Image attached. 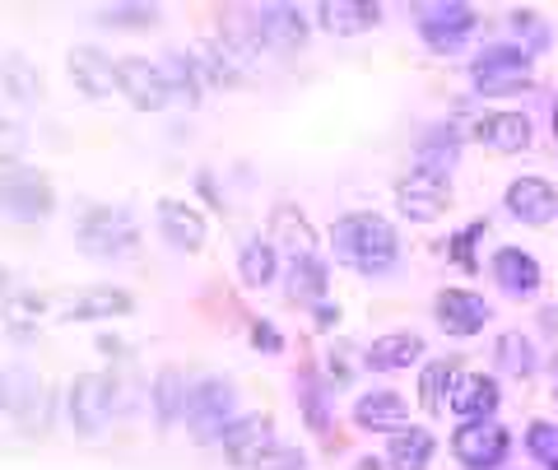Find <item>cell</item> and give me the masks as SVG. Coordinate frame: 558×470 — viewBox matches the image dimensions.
I'll return each instance as SVG.
<instances>
[{"mask_svg": "<svg viewBox=\"0 0 558 470\" xmlns=\"http://www.w3.org/2000/svg\"><path fill=\"white\" fill-rule=\"evenodd\" d=\"M330 242H336V256L344 261V266H354L359 275H387L396 266V256H400L396 229L373 210H354V215L336 219Z\"/></svg>", "mask_w": 558, "mask_h": 470, "instance_id": "cell-1", "label": "cell"}, {"mask_svg": "<svg viewBox=\"0 0 558 470\" xmlns=\"http://www.w3.org/2000/svg\"><path fill=\"white\" fill-rule=\"evenodd\" d=\"M75 248L94 261H121L140 248V224L126 205H89L75 224Z\"/></svg>", "mask_w": 558, "mask_h": 470, "instance_id": "cell-2", "label": "cell"}, {"mask_svg": "<svg viewBox=\"0 0 558 470\" xmlns=\"http://www.w3.org/2000/svg\"><path fill=\"white\" fill-rule=\"evenodd\" d=\"M117 410V377L112 373H75L65 387V420L80 438H98Z\"/></svg>", "mask_w": 558, "mask_h": 470, "instance_id": "cell-3", "label": "cell"}, {"mask_svg": "<svg viewBox=\"0 0 558 470\" xmlns=\"http://www.w3.org/2000/svg\"><path fill=\"white\" fill-rule=\"evenodd\" d=\"M57 215V186L38 168H10L0 172V219L14 224H43Z\"/></svg>", "mask_w": 558, "mask_h": 470, "instance_id": "cell-4", "label": "cell"}, {"mask_svg": "<svg viewBox=\"0 0 558 470\" xmlns=\"http://www.w3.org/2000/svg\"><path fill=\"white\" fill-rule=\"evenodd\" d=\"M470 80H475V89L484 98H508V94L531 89L535 61H531V51H521V47H488L484 57L470 61Z\"/></svg>", "mask_w": 558, "mask_h": 470, "instance_id": "cell-5", "label": "cell"}, {"mask_svg": "<svg viewBox=\"0 0 558 470\" xmlns=\"http://www.w3.org/2000/svg\"><path fill=\"white\" fill-rule=\"evenodd\" d=\"M233 406H238V396L229 382H219V377H205L196 382V387L186 391V433L196 438L201 447L205 443H219L223 438V429L233 424Z\"/></svg>", "mask_w": 558, "mask_h": 470, "instance_id": "cell-6", "label": "cell"}, {"mask_svg": "<svg viewBox=\"0 0 558 470\" xmlns=\"http://www.w3.org/2000/svg\"><path fill=\"white\" fill-rule=\"evenodd\" d=\"M512 451V433L498 420H465L457 433H451V457H457L465 470H498Z\"/></svg>", "mask_w": 558, "mask_h": 470, "instance_id": "cell-7", "label": "cell"}, {"mask_svg": "<svg viewBox=\"0 0 558 470\" xmlns=\"http://www.w3.org/2000/svg\"><path fill=\"white\" fill-rule=\"evenodd\" d=\"M10 373H14V406H10L14 429L24 438H47L51 420H57V391L28 369H10Z\"/></svg>", "mask_w": 558, "mask_h": 470, "instance_id": "cell-8", "label": "cell"}, {"mask_svg": "<svg viewBox=\"0 0 558 470\" xmlns=\"http://www.w3.org/2000/svg\"><path fill=\"white\" fill-rule=\"evenodd\" d=\"M396 210L405 215L410 224H433L451 210V182L433 178V172L410 168L405 178L396 182Z\"/></svg>", "mask_w": 558, "mask_h": 470, "instance_id": "cell-9", "label": "cell"}, {"mask_svg": "<svg viewBox=\"0 0 558 470\" xmlns=\"http://www.w3.org/2000/svg\"><path fill=\"white\" fill-rule=\"evenodd\" d=\"M117 94L131 103L135 112H163L168 108V80L163 65L149 57H121L117 61Z\"/></svg>", "mask_w": 558, "mask_h": 470, "instance_id": "cell-10", "label": "cell"}, {"mask_svg": "<svg viewBox=\"0 0 558 470\" xmlns=\"http://www.w3.org/2000/svg\"><path fill=\"white\" fill-rule=\"evenodd\" d=\"M480 14L475 5H465V0H447V5H428L418 14V38H424L433 51H461L465 38L475 33Z\"/></svg>", "mask_w": 558, "mask_h": 470, "instance_id": "cell-11", "label": "cell"}, {"mask_svg": "<svg viewBox=\"0 0 558 470\" xmlns=\"http://www.w3.org/2000/svg\"><path fill=\"white\" fill-rule=\"evenodd\" d=\"M219 447H223V457H229V466L256 470L275 451V424H270V414H242V420H233L229 429H223Z\"/></svg>", "mask_w": 558, "mask_h": 470, "instance_id": "cell-12", "label": "cell"}, {"mask_svg": "<svg viewBox=\"0 0 558 470\" xmlns=\"http://www.w3.org/2000/svg\"><path fill=\"white\" fill-rule=\"evenodd\" d=\"M65 71H70V80H75V89H80L84 98L102 103V98H112V94H117V61L108 57V51L89 47V43L70 47Z\"/></svg>", "mask_w": 558, "mask_h": 470, "instance_id": "cell-13", "label": "cell"}, {"mask_svg": "<svg viewBox=\"0 0 558 470\" xmlns=\"http://www.w3.org/2000/svg\"><path fill=\"white\" fill-rule=\"evenodd\" d=\"M433 317H438L447 336H480L494 312H488V303L475 289H442L438 299H433Z\"/></svg>", "mask_w": 558, "mask_h": 470, "instance_id": "cell-14", "label": "cell"}, {"mask_svg": "<svg viewBox=\"0 0 558 470\" xmlns=\"http://www.w3.org/2000/svg\"><path fill=\"white\" fill-rule=\"evenodd\" d=\"M252 33L270 51H299L307 43V20L299 5H260L252 14Z\"/></svg>", "mask_w": 558, "mask_h": 470, "instance_id": "cell-15", "label": "cell"}, {"mask_svg": "<svg viewBox=\"0 0 558 470\" xmlns=\"http://www.w3.org/2000/svg\"><path fill=\"white\" fill-rule=\"evenodd\" d=\"M488 275L498 280L502 293H512V299H531V293L545 285V270H539V261L521 248H498L494 261H488Z\"/></svg>", "mask_w": 558, "mask_h": 470, "instance_id": "cell-16", "label": "cell"}, {"mask_svg": "<svg viewBox=\"0 0 558 470\" xmlns=\"http://www.w3.org/2000/svg\"><path fill=\"white\" fill-rule=\"evenodd\" d=\"M508 215L521 219V224H531V229L549 224L558 215V191H554V182H545V178H517L508 186Z\"/></svg>", "mask_w": 558, "mask_h": 470, "instance_id": "cell-17", "label": "cell"}, {"mask_svg": "<svg viewBox=\"0 0 558 470\" xmlns=\"http://www.w3.org/2000/svg\"><path fill=\"white\" fill-rule=\"evenodd\" d=\"M131 312H135V299H131L126 289H117V285H94V289L75 293L61 317H65V322H112V317H131Z\"/></svg>", "mask_w": 558, "mask_h": 470, "instance_id": "cell-18", "label": "cell"}, {"mask_svg": "<svg viewBox=\"0 0 558 470\" xmlns=\"http://www.w3.org/2000/svg\"><path fill=\"white\" fill-rule=\"evenodd\" d=\"M424 336L418 330H387V336H377L368 350H363V363H368L373 373H400L410 369V363L424 359Z\"/></svg>", "mask_w": 558, "mask_h": 470, "instance_id": "cell-19", "label": "cell"}, {"mask_svg": "<svg viewBox=\"0 0 558 470\" xmlns=\"http://www.w3.org/2000/svg\"><path fill=\"white\" fill-rule=\"evenodd\" d=\"M159 233L168 238V248H178V252H201L205 238H209L205 215L191 210L186 201H172V196L159 201Z\"/></svg>", "mask_w": 558, "mask_h": 470, "instance_id": "cell-20", "label": "cell"}, {"mask_svg": "<svg viewBox=\"0 0 558 470\" xmlns=\"http://www.w3.org/2000/svg\"><path fill=\"white\" fill-rule=\"evenodd\" d=\"M317 24L336 33V38H354V33H368L381 24V5H373V0H322Z\"/></svg>", "mask_w": 558, "mask_h": 470, "instance_id": "cell-21", "label": "cell"}, {"mask_svg": "<svg viewBox=\"0 0 558 470\" xmlns=\"http://www.w3.org/2000/svg\"><path fill=\"white\" fill-rule=\"evenodd\" d=\"M498 400H502V391H498L494 377H488V373H465V377H457V387H451L447 406L457 410L461 420H494Z\"/></svg>", "mask_w": 558, "mask_h": 470, "instance_id": "cell-22", "label": "cell"}, {"mask_svg": "<svg viewBox=\"0 0 558 470\" xmlns=\"http://www.w3.org/2000/svg\"><path fill=\"white\" fill-rule=\"evenodd\" d=\"M354 424L368 433H400L410 424V410L396 391H368L354 400Z\"/></svg>", "mask_w": 558, "mask_h": 470, "instance_id": "cell-23", "label": "cell"}, {"mask_svg": "<svg viewBox=\"0 0 558 470\" xmlns=\"http://www.w3.org/2000/svg\"><path fill=\"white\" fill-rule=\"evenodd\" d=\"M475 135L498 154H521L531 145V121L526 112H488L475 121Z\"/></svg>", "mask_w": 558, "mask_h": 470, "instance_id": "cell-24", "label": "cell"}, {"mask_svg": "<svg viewBox=\"0 0 558 470\" xmlns=\"http://www.w3.org/2000/svg\"><path fill=\"white\" fill-rule=\"evenodd\" d=\"M186 373L182 369H159L154 373V387H149V396H154V420H159V429H172L186 414Z\"/></svg>", "mask_w": 558, "mask_h": 470, "instance_id": "cell-25", "label": "cell"}, {"mask_svg": "<svg viewBox=\"0 0 558 470\" xmlns=\"http://www.w3.org/2000/svg\"><path fill=\"white\" fill-rule=\"evenodd\" d=\"M433 451H438L433 433H428V429H418V424H405L400 433H391L387 461H391V470H428Z\"/></svg>", "mask_w": 558, "mask_h": 470, "instance_id": "cell-26", "label": "cell"}, {"mask_svg": "<svg viewBox=\"0 0 558 470\" xmlns=\"http://www.w3.org/2000/svg\"><path fill=\"white\" fill-rule=\"evenodd\" d=\"M0 89L14 103H43L47 98V75L28 57H5L0 61Z\"/></svg>", "mask_w": 558, "mask_h": 470, "instance_id": "cell-27", "label": "cell"}, {"mask_svg": "<svg viewBox=\"0 0 558 470\" xmlns=\"http://www.w3.org/2000/svg\"><path fill=\"white\" fill-rule=\"evenodd\" d=\"M461 363L457 359H433L424 373H418V406H424L428 414H442L447 410V396H451V387H457V373Z\"/></svg>", "mask_w": 558, "mask_h": 470, "instance_id": "cell-28", "label": "cell"}, {"mask_svg": "<svg viewBox=\"0 0 558 470\" xmlns=\"http://www.w3.org/2000/svg\"><path fill=\"white\" fill-rule=\"evenodd\" d=\"M238 275H242V285H252V289H270L275 275H279L275 242L270 238H252L247 248H242V256H238Z\"/></svg>", "mask_w": 558, "mask_h": 470, "instance_id": "cell-29", "label": "cell"}, {"mask_svg": "<svg viewBox=\"0 0 558 470\" xmlns=\"http://www.w3.org/2000/svg\"><path fill=\"white\" fill-rule=\"evenodd\" d=\"M330 285V270L322 256H293L289 261V299L293 303H322V293Z\"/></svg>", "mask_w": 558, "mask_h": 470, "instance_id": "cell-30", "label": "cell"}, {"mask_svg": "<svg viewBox=\"0 0 558 470\" xmlns=\"http://www.w3.org/2000/svg\"><path fill=\"white\" fill-rule=\"evenodd\" d=\"M457 154H461L457 131H428L424 141H418V149H414V168L433 172V178H447L451 164H457Z\"/></svg>", "mask_w": 558, "mask_h": 470, "instance_id": "cell-31", "label": "cell"}, {"mask_svg": "<svg viewBox=\"0 0 558 470\" xmlns=\"http://www.w3.org/2000/svg\"><path fill=\"white\" fill-rule=\"evenodd\" d=\"M159 65H163L168 94L182 98L186 108H196V103H201V65H196V57H186V51H168Z\"/></svg>", "mask_w": 558, "mask_h": 470, "instance_id": "cell-32", "label": "cell"}, {"mask_svg": "<svg viewBox=\"0 0 558 470\" xmlns=\"http://www.w3.org/2000/svg\"><path fill=\"white\" fill-rule=\"evenodd\" d=\"M270 233L284 238L289 256H317V233H312V224H307L299 210H293V205H275Z\"/></svg>", "mask_w": 558, "mask_h": 470, "instance_id": "cell-33", "label": "cell"}, {"mask_svg": "<svg viewBox=\"0 0 558 470\" xmlns=\"http://www.w3.org/2000/svg\"><path fill=\"white\" fill-rule=\"evenodd\" d=\"M94 20L112 33H140L159 24V5H140V0H121V5H98Z\"/></svg>", "mask_w": 558, "mask_h": 470, "instance_id": "cell-34", "label": "cell"}, {"mask_svg": "<svg viewBox=\"0 0 558 470\" xmlns=\"http://www.w3.org/2000/svg\"><path fill=\"white\" fill-rule=\"evenodd\" d=\"M43 312H47V293L20 289V293H14V303H10V312H5L0 322H5V330H10L14 340H33V336H38Z\"/></svg>", "mask_w": 558, "mask_h": 470, "instance_id": "cell-35", "label": "cell"}, {"mask_svg": "<svg viewBox=\"0 0 558 470\" xmlns=\"http://www.w3.org/2000/svg\"><path fill=\"white\" fill-rule=\"evenodd\" d=\"M498 369L502 373H512V377H531L535 373V345H531V336H521V330H502L498 336Z\"/></svg>", "mask_w": 558, "mask_h": 470, "instance_id": "cell-36", "label": "cell"}, {"mask_svg": "<svg viewBox=\"0 0 558 470\" xmlns=\"http://www.w3.org/2000/svg\"><path fill=\"white\" fill-rule=\"evenodd\" d=\"M24 154H28V126L14 117H0V172L20 168Z\"/></svg>", "mask_w": 558, "mask_h": 470, "instance_id": "cell-37", "label": "cell"}, {"mask_svg": "<svg viewBox=\"0 0 558 470\" xmlns=\"http://www.w3.org/2000/svg\"><path fill=\"white\" fill-rule=\"evenodd\" d=\"M526 451L535 461H554L558 457V424H549V420H535L531 429H526Z\"/></svg>", "mask_w": 558, "mask_h": 470, "instance_id": "cell-38", "label": "cell"}, {"mask_svg": "<svg viewBox=\"0 0 558 470\" xmlns=\"http://www.w3.org/2000/svg\"><path fill=\"white\" fill-rule=\"evenodd\" d=\"M252 345L260 354H279V350H284V336H279L270 322H252Z\"/></svg>", "mask_w": 558, "mask_h": 470, "instance_id": "cell-39", "label": "cell"}, {"mask_svg": "<svg viewBox=\"0 0 558 470\" xmlns=\"http://www.w3.org/2000/svg\"><path fill=\"white\" fill-rule=\"evenodd\" d=\"M512 28H517V33H526V38H531V47H539V43H545V28H539L535 10H512ZM531 57H535V51H531Z\"/></svg>", "mask_w": 558, "mask_h": 470, "instance_id": "cell-40", "label": "cell"}, {"mask_svg": "<svg viewBox=\"0 0 558 470\" xmlns=\"http://www.w3.org/2000/svg\"><path fill=\"white\" fill-rule=\"evenodd\" d=\"M256 470H303V451H293V447H275L266 461H260Z\"/></svg>", "mask_w": 558, "mask_h": 470, "instance_id": "cell-41", "label": "cell"}, {"mask_svg": "<svg viewBox=\"0 0 558 470\" xmlns=\"http://www.w3.org/2000/svg\"><path fill=\"white\" fill-rule=\"evenodd\" d=\"M480 233H484V224H470V229H465V233L457 238V248H451V256H457L465 270H475V261H470V242H475Z\"/></svg>", "mask_w": 558, "mask_h": 470, "instance_id": "cell-42", "label": "cell"}, {"mask_svg": "<svg viewBox=\"0 0 558 470\" xmlns=\"http://www.w3.org/2000/svg\"><path fill=\"white\" fill-rule=\"evenodd\" d=\"M14 293H20V289H14V270H10V266H0V317H5V312H10Z\"/></svg>", "mask_w": 558, "mask_h": 470, "instance_id": "cell-43", "label": "cell"}, {"mask_svg": "<svg viewBox=\"0 0 558 470\" xmlns=\"http://www.w3.org/2000/svg\"><path fill=\"white\" fill-rule=\"evenodd\" d=\"M349 345H340V350H330V377H336L340 382V387H344V382H349Z\"/></svg>", "mask_w": 558, "mask_h": 470, "instance_id": "cell-44", "label": "cell"}, {"mask_svg": "<svg viewBox=\"0 0 558 470\" xmlns=\"http://www.w3.org/2000/svg\"><path fill=\"white\" fill-rule=\"evenodd\" d=\"M94 350L108 354V359H121V354H126V340H117V336H108V330H102V336L94 340Z\"/></svg>", "mask_w": 558, "mask_h": 470, "instance_id": "cell-45", "label": "cell"}, {"mask_svg": "<svg viewBox=\"0 0 558 470\" xmlns=\"http://www.w3.org/2000/svg\"><path fill=\"white\" fill-rule=\"evenodd\" d=\"M312 312H317V330H330V326H340V303H317Z\"/></svg>", "mask_w": 558, "mask_h": 470, "instance_id": "cell-46", "label": "cell"}, {"mask_svg": "<svg viewBox=\"0 0 558 470\" xmlns=\"http://www.w3.org/2000/svg\"><path fill=\"white\" fill-rule=\"evenodd\" d=\"M10 406H14V373L0 369V414H10Z\"/></svg>", "mask_w": 558, "mask_h": 470, "instance_id": "cell-47", "label": "cell"}, {"mask_svg": "<svg viewBox=\"0 0 558 470\" xmlns=\"http://www.w3.org/2000/svg\"><path fill=\"white\" fill-rule=\"evenodd\" d=\"M545 326H549V330H558V308H545Z\"/></svg>", "mask_w": 558, "mask_h": 470, "instance_id": "cell-48", "label": "cell"}, {"mask_svg": "<svg viewBox=\"0 0 558 470\" xmlns=\"http://www.w3.org/2000/svg\"><path fill=\"white\" fill-rule=\"evenodd\" d=\"M359 470H381V461H377V457H363V466H359Z\"/></svg>", "mask_w": 558, "mask_h": 470, "instance_id": "cell-49", "label": "cell"}, {"mask_svg": "<svg viewBox=\"0 0 558 470\" xmlns=\"http://www.w3.org/2000/svg\"><path fill=\"white\" fill-rule=\"evenodd\" d=\"M554 135H558V103H554Z\"/></svg>", "mask_w": 558, "mask_h": 470, "instance_id": "cell-50", "label": "cell"}, {"mask_svg": "<svg viewBox=\"0 0 558 470\" xmlns=\"http://www.w3.org/2000/svg\"><path fill=\"white\" fill-rule=\"evenodd\" d=\"M549 470H558V457H554V461H549Z\"/></svg>", "mask_w": 558, "mask_h": 470, "instance_id": "cell-51", "label": "cell"}, {"mask_svg": "<svg viewBox=\"0 0 558 470\" xmlns=\"http://www.w3.org/2000/svg\"><path fill=\"white\" fill-rule=\"evenodd\" d=\"M554 400H558V387H554Z\"/></svg>", "mask_w": 558, "mask_h": 470, "instance_id": "cell-52", "label": "cell"}]
</instances>
